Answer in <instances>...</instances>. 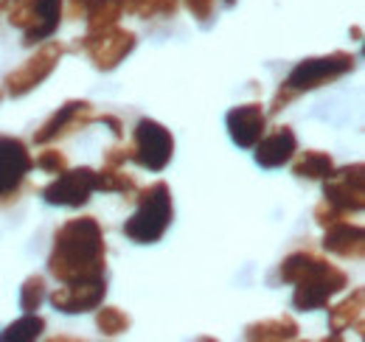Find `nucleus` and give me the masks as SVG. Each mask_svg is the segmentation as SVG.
I'll use <instances>...</instances> for the list:
<instances>
[{"label":"nucleus","mask_w":365,"mask_h":342,"mask_svg":"<svg viewBox=\"0 0 365 342\" xmlns=\"http://www.w3.org/2000/svg\"><path fill=\"white\" fill-rule=\"evenodd\" d=\"M107 269V244L98 219H68L53 233V250L48 256V272L59 284L101 278Z\"/></svg>","instance_id":"f257e3e1"},{"label":"nucleus","mask_w":365,"mask_h":342,"mask_svg":"<svg viewBox=\"0 0 365 342\" xmlns=\"http://www.w3.org/2000/svg\"><path fill=\"white\" fill-rule=\"evenodd\" d=\"M357 68V59L354 53L349 51H334V53H326V56H309V59H301L289 76L284 79V85L278 87L273 98V107L270 113H281L287 104H292L298 95L304 93H312L323 85H331L337 79H343L346 73H351Z\"/></svg>","instance_id":"f03ea898"},{"label":"nucleus","mask_w":365,"mask_h":342,"mask_svg":"<svg viewBox=\"0 0 365 342\" xmlns=\"http://www.w3.org/2000/svg\"><path fill=\"white\" fill-rule=\"evenodd\" d=\"M135 200L138 208L135 214L124 222V236L135 244H158L175 219L172 188L163 180H158V182L140 188Z\"/></svg>","instance_id":"7ed1b4c3"},{"label":"nucleus","mask_w":365,"mask_h":342,"mask_svg":"<svg viewBox=\"0 0 365 342\" xmlns=\"http://www.w3.org/2000/svg\"><path fill=\"white\" fill-rule=\"evenodd\" d=\"M292 286H295L292 306L298 311H315V309L329 306V300L349 286V275L343 269H337L334 264H329L326 258L318 256L295 278Z\"/></svg>","instance_id":"20e7f679"},{"label":"nucleus","mask_w":365,"mask_h":342,"mask_svg":"<svg viewBox=\"0 0 365 342\" xmlns=\"http://www.w3.org/2000/svg\"><path fill=\"white\" fill-rule=\"evenodd\" d=\"M9 23L23 31V43H46L62 23L65 0H3Z\"/></svg>","instance_id":"39448f33"},{"label":"nucleus","mask_w":365,"mask_h":342,"mask_svg":"<svg viewBox=\"0 0 365 342\" xmlns=\"http://www.w3.org/2000/svg\"><path fill=\"white\" fill-rule=\"evenodd\" d=\"M175 157V138L172 132L155 118H140L133 129L130 160L146 171H163Z\"/></svg>","instance_id":"423d86ee"},{"label":"nucleus","mask_w":365,"mask_h":342,"mask_svg":"<svg viewBox=\"0 0 365 342\" xmlns=\"http://www.w3.org/2000/svg\"><path fill=\"white\" fill-rule=\"evenodd\" d=\"M62 56H65V45L56 43V40H46V43L37 48L34 56H29L17 71H11L3 79V93L11 95V98L29 95L31 90H37L56 71V65H59Z\"/></svg>","instance_id":"0eeeda50"},{"label":"nucleus","mask_w":365,"mask_h":342,"mask_svg":"<svg viewBox=\"0 0 365 342\" xmlns=\"http://www.w3.org/2000/svg\"><path fill=\"white\" fill-rule=\"evenodd\" d=\"M135 34L121 28L118 23L107 26V28L88 31L82 37V48H85V53L91 56V62L98 71H115L135 51Z\"/></svg>","instance_id":"6e6552de"},{"label":"nucleus","mask_w":365,"mask_h":342,"mask_svg":"<svg viewBox=\"0 0 365 342\" xmlns=\"http://www.w3.org/2000/svg\"><path fill=\"white\" fill-rule=\"evenodd\" d=\"M323 200L343 214H360L365 208V166L351 163L334 169L323 180Z\"/></svg>","instance_id":"1a4fd4ad"},{"label":"nucleus","mask_w":365,"mask_h":342,"mask_svg":"<svg viewBox=\"0 0 365 342\" xmlns=\"http://www.w3.org/2000/svg\"><path fill=\"white\" fill-rule=\"evenodd\" d=\"M34 169V157L20 138L0 135V202H9L20 194L26 177Z\"/></svg>","instance_id":"9d476101"},{"label":"nucleus","mask_w":365,"mask_h":342,"mask_svg":"<svg viewBox=\"0 0 365 342\" xmlns=\"http://www.w3.org/2000/svg\"><path fill=\"white\" fill-rule=\"evenodd\" d=\"M96 191V171L82 166V169H65L56 174L53 182H48L43 188V200L48 205H59V208H82L88 205Z\"/></svg>","instance_id":"9b49d317"},{"label":"nucleus","mask_w":365,"mask_h":342,"mask_svg":"<svg viewBox=\"0 0 365 342\" xmlns=\"http://www.w3.org/2000/svg\"><path fill=\"white\" fill-rule=\"evenodd\" d=\"M96 121V110H93L91 101H82V98H73V101H65L51 118H48L43 127L34 132V143L46 146L53 140H62L79 129H88Z\"/></svg>","instance_id":"f8f14e48"},{"label":"nucleus","mask_w":365,"mask_h":342,"mask_svg":"<svg viewBox=\"0 0 365 342\" xmlns=\"http://www.w3.org/2000/svg\"><path fill=\"white\" fill-rule=\"evenodd\" d=\"M107 295V281L101 278H85V281H71L56 286V292H51V306L62 314H85L93 311L104 303Z\"/></svg>","instance_id":"ddd939ff"},{"label":"nucleus","mask_w":365,"mask_h":342,"mask_svg":"<svg viewBox=\"0 0 365 342\" xmlns=\"http://www.w3.org/2000/svg\"><path fill=\"white\" fill-rule=\"evenodd\" d=\"M225 127H228L230 140H233L239 149H253L256 140H259V138L264 135V129H267V113H264V107H262L259 101H253V104H239V107L228 110Z\"/></svg>","instance_id":"4468645a"},{"label":"nucleus","mask_w":365,"mask_h":342,"mask_svg":"<svg viewBox=\"0 0 365 342\" xmlns=\"http://www.w3.org/2000/svg\"><path fill=\"white\" fill-rule=\"evenodd\" d=\"M253 149H256V163L262 169H281L295 157L298 138L289 127H275L270 135H262Z\"/></svg>","instance_id":"2eb2a0df"},{"label":"nucleus","mask_w":365,"mask_h":342,"mask_svg":"<svg viewBox=\"0 0 365 342\" xmlns=\"http://www.w3.org/2000/svg\"><path fill=\"white\" fill-rule=\"evenodd\" d=\"M326 236H323V250L334 253L340 258H354L360 261L365 256V230L363 224H351L346 219L323 227Z\"/></svg>","instance_id":"dca6fc26"},{"label":"nucleus","mask_w":365,"mask_h":342,"mask_svg":"<svg viewBox=\"0 0 365 342\" xmlns=\"http://www.w3.org/2000/svg\"><path fill=\"white\" fill-rule=\"evenodd\" d=\"M363 311H365V292L357 286L343 303H337V306L329 309V328L334 334H340L346 328H357V334L363 337V328H365Z\"/></svg>","instance_id":"f3484780"},{"label":"nucleus","mask_w":365,"mask_h":342,"mask_svg":"<svg viewBox=\"0 0 365 342\" xmlns=\"http://www.w3.org/2000/svg\"><path fill=\"white\" fill-rule=\"evenodd\" d=\"M298 323L289 314L281 317H270V320H259L250 323L245 328V340L250 342H284V340H298Z\"/></svg>","instance_id":"a211bd4d"},{"label":"nucleus","mask_w":365,"mask_h":342,"mask_svg":"<svg viewBox=\"0 0 365 342\" xmlns=\"http://www.w3.org/2000/svg\"><path fill=\"white\" fill-rule=\"evenodd\" d=\"M292 171L295 177L301 180H326L331 171H334V160L329 152H318V149H307L295 157L292 163Z\"/></svg>","instance_id":"6ab92c4d"},{"label":"nucleus","mask_w":365,"mask_h":342,"mask_svg":"<svg viewBox=\"0 0 365 342\" xmlns=\"http://www.w3.org/2000/svg\"><path fill=\"white\" fill-rule=\"evenodd\" d=\"M124 11H127V0H91V6L85 11L88 31L115 26L124 17Z\"/></svg>","instance_id":"aec40b11"},{"label":"nucleus","mask_w":365,"mask_h":342,"mask_svg":"<svg viewBox=\"0 0 365 342\" xmlns=\"http://www.w3.org/2000/svg\"><path fill=\"white\" fill-rule=\"evenodd\" d=\"M96 191L133 197L138 191V182H135V177L127 174L121 166H104L101 171H96Z\"/></svg>","instance_id":"412c9836"},{"label":"nucleus","mask_w":365,"mask_h":342,"mask_svg":"<svg viewBox=\"0 0 365 342\" xmlns=\"http://www.w3.org/2000/svg\"><path fill=\"white\" fill-rule=\"evenodd\" d=\"M46 331V320L37 314V311H26L20 320H14L11 326H6L0 331V340L3 342H31L40 340Z\"/></svg>","instance_id":"4be33fe9"},{"label":"nucleus","mask_w":365,"mask_h":342,"mask_svg":"<svg viewBox=\"0 0 365 342\" xmlns=\"http://www.w3.org/2000/svg\"><path fill=\"white\" fill-rule=\"evenodd\" d=\"M96 326H98V331H101L104 337H118V334L130 331L133 320H130V314L121 311L118 306H104V309H98V314H96Z\"/></svg>","instance_id":"5701e85b"},{"label":"nucleus","mask_w":365,"mask_h":342,"mask_svg":"<svg viewBox=\"0 0 365 342\" xmlns=\"http://www.w3.org/2000/svg\"><path fill=\"white\" fill-rule=\"evenodd\" d=\"M180 9V0H127V11L140 20L149 17H175Z\"/></svg>","instance_id":"b1692460"},{"label":"nucleus","mask_w":365,"mask_h":342,"mask_svg":"<svg viewBox=\"0 0 365 342\" xmlns=\"http://www.w3.org/2000/svg\"><path fill=\"white\" fill-rule=\"evenodd\" d=\"M46 278L43 275H29L20 286V309L23 311H37L46 303Z\"/></svg>","instance_id":"393cba45"},{"label":"nucleus","mask_w":365,"mask_h":342,"mask_svg":"<svg viewBox=\"0 0 365 342\" xmlns=\"http://www.w3.org/2000/svg\"><path fill=\"white\" fill-rule=\"evenodd\" d=\"M34 166L43 169L46 174H62V171L68 169V157H65L59 149H43V152L37 155Z\"/></svg>","instance_id":"a878e982"},{"label":"nucleus","mask_w":365,"mask_h":342,"mask_svg":"<svg viewBox=\"0 0 365 342\" xmlns=\"http://www.w3.org/2000/svg\"><path fill=\"white\" fill-rule=\"evenodd\" d=\"M182 3H185V9L191 11V17L197 23H208L214 17V3L217 0H182Z\"/></svg>","instance_id":"bb28decb"},{"label":"nucleus","mask_w":365,"mask_h":342,"mask_svg":"<svg viewBox=\"0 0 365 342\" xmlns=\"http://www.w3.org/2000/svg\"><path fill=\"white\" fill-rule=\"evenodd\" d=\"M340 219H349V214L337 211V208H334V205H329L326 200L315 208V222H318L320 227H329V224H334V222H340Z\"/></svg>","instance_id":"cd10ccee"},{"label":"nucleus","mask_w":365,"mask_h":342,"mask_svg":"<svg viewBox=\"0 0 365 342\" xmlns=\"http://www.w3.org/2000/svg\"><path fill=\"white\" fill-rule=\"evenodd\" d=\"M130 160V146H113L104 152V166H124Z\"/></svg>","instance_id":"c85d7f7f"},{"label":"nucleus","mask_w":365,"mask_h":342,"mask_svg":"<svg viewBox=\"0 0 365 342\" xmlns=\"http://www.w3.org/2000/svg\"><path fill=\"white\" fill-rule=\"evenodd\" d=\"M88 6H91V0H68V14L73 20H82L85 11H88Z\"/></svg>","instance_id":"c756f323"},{"label":"nucleus","mask_w":365,"mask_h":342,"mask_svg":"<svg viewBox=\"0 0 365 342\" xmlns=\"http://www.w3.org/2000/svg\"><path fill=\"white\" fill-rule=\"evenodd\" d=\"M96 121L107 124V127L113 129V135H115V138H124V124H121L115 115H107V113H104V115H96Z\"/></svg>","instance_id":"7c9ffc66"},{"label":"nucleus","mask_w":365,"mask_h":342,"mask_svg":"<svg viewBox=\"0 0 365 342\" xmlns=\"http://www.w3.org/2000/svg\"><path fill=\"white\" fill-rule=\"evenodd\" d=\"M222 3H225V6H233V3H236V0H222Z\"/></svg>","instance_id":"2f4dec72"}]
</instances>
